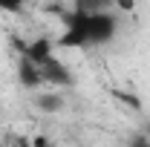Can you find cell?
<instances>
[{
  "label": "cell",
  "instance_id": "8992f818",
  "mask_svg": "<svg viewBox=\"0 0 150 147\" xmlns=\"http://www.w3.org/2000/svg\"><path fill=\"white\" fill-rule=\"evenodd\" d=\"M75 9L98 12V9H115V3H112V0H75Z\"/></svg>",
  "mask_w": 150,
  "mask_h": 147
},
{
  "label": "cell",
  "instance_id": "5b68a950",
  "mask_svg": "<svg viewBox=\"0 0 150 147\" xmlns=\"http://www.w3.org/2000/svg\"><path fill=\"white\" fill-rule=\"evenodd\" d=\"M35 107L43 112H58V110H64V98L58 92H43V95L35 98Z\"/></svg>",
  "mask_w": 150,
  "mask_h": 147
},
{
  "label": "cell",
  "instance_id": "277c9868",
  "mask_svg": "<svg viewBox=\"0 0 150 147\" xmlns=\"http://www.w3.org/2000/svg\"><path fill=\"white\" fill-rule=\"evenodd\" d=\"M23 55L29 58V61H35L38 66H40L43 61H49V58L55 55V46H52V40H49V37H35L32 43H26Z\"/></svg>",
  "mask_w": 150,
  "mask_h": 147
},
{
  "label": "cell",
  "instance_id": "7a4b0ae2",
  "mask_svg": "<svg viewBox=\"0 0 150 147\" xmlns=\"http://www.w3.org/2000/svg\"><path fill=\"white\" fill-rule=\"evenodd\" d=\"M40 72H43V84H52V87H69V84H72L69 69H67L55 55L40 64Z\"/></svg>",
  "mask_w": 150,
  "mask_h": 147
},
{
  "label": "cell",
  "instance_id": "6da1fadb",
  "mask_svg": "<svg viewBox=\"0 0 150 147\" xmlns=\"http://www.w3.org/2000/svg\"><path fill=\"white\" fill-rule=\"evenodd\" d=\"M115 35H118V18L112 9H98V12L72 9L64 20V35L58 37V46L93 49V46H107Z\"/></svg>",
  "mask_w": 150,
  "mask_h": 147
},
{
  "label": "cell",
  "instance_id": "52a82bcc",
  "mask_svg": "<svg viewBox=\"0 0 150 147\" xmlns=\"http://www.w3.org/2000/svg\"><path fill=\"white\" fill-rule=\"evenodd\" d=\"M23 3H26V0H0V12L18 15V12H23Z\"/></svg>",
  "mask_w": 150,
  "mask_h": 147
},
{
  "label": "cell",
  "instance_id": "ba28073f",
  "mask_svg": "<svg viewBox=\"0 0 150 147\" xmlns=\"http://www.w3.org/2000/svg\"><path fill=\"white\" fill-rule=\"evenodd\" d=\"M115 3V9H121V12H133L136 9V0H112Z\"/></svg>",
  "mask_w": 150,
  "mask_h": 147
},
{
  "label": "cell",
  "instance_id": "3957f363",
  "mask_svg": "<svg viewBox=\"0 0 150 147\" xmlns=\"http://www.w3.org/2000/svg\"><path fill=\"white\" fill-rule=\"evenodd\" d=\"M18 78H20L23 87H32V90L43 84V72H40V66H38L35 61H29L26 55H20V61H18Z\"/></svg>",
  "mask_w": 150,
  "mask_h": 147
}]
</instances>
